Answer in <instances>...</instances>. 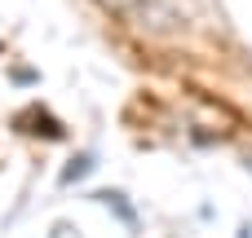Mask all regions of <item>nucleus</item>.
Listing matches in <instances>:
<instances>
[{"mask_svg":"<svg viewBox=\"0 0 252 238\" xmlns=\"http://www.w3.org/2000/svg\"><path fill=\"white\" fill-rule=\"evenodd\" d=\"M89 168H93V155H80V159H71V168L62 172V185H71V181L89 177Z\"/></svg>","mask_w":252,"mask_h":238,"instance_id":"1","label":"nucleus"}]
</instances>
